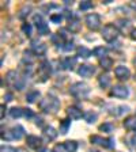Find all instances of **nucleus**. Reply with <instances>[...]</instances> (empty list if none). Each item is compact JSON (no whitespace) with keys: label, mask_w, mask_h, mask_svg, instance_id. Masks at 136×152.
I'll list each match as a JSON object with an SVG mask.
<instances>
[{"label":"nucleus","mask_w":136,"mask_h":152,"mask_svg":"<svg viewBox=\"0 0 136 152\" xmlns=\"http://www.w3.org/2000/svg\"><path fill=\"white\" fill-rule=\"evenodd\" d=\"M38 106L44 113H56L59 110V107H60V102L52 95H48V96H45L44 99L40 101Z\"/></svg>","instance_id":"1"},{"label":"nucleus","mask_w":136,"mask_h":152,"mask_svg":"<svg viewBox=\"0 0 136 152\" xmlns=\"http://www.w3.org/2000/svg\"><path fill=\"white\" fill-rule=\"evenodd\" d=\"M6 82L10 87H12V88H15V90H19V91L25 88V80H23V77L19 75V72H16V71H8V72H7Z\"/></svg>","instance_id":"2"},{"label":"nucleus","mask_w":136,"mask_h":152,"mask_svg":"<svg viewBox=\"0 0 136 152\" xmlns=\"http://www.w3.org/2000/svg\"><path fill=\"white\" fill-rule=\"evenodd\" d=\"M70 92L78 99H86L90 94V87L86 83L79 82V83H75V84L71 86Z\"/></svg>","instance_id":"3"},{"label":"nucleus","mask_w":136,"mask_h":152,"mask_svg":"<svg viewBox=\"0 0 136 152\" xmlns=\"http://www.w3.org/2000/svg\"><path fill=\"white\" fill-rule=\"evenodd\" d=\"M25 134V130H23V128L21 126V125H16V126H14L12 129L10 130H6V132L1 133V139L3 140H19L22 139V136Z\"/></svg>","instance_id":"4"},{"label":"nucleus","mask_w":136,"mask_h":152,"mask_svg":"<svg viewBox=\"0 0 136 152\" xmlns=\"http://www.w3.org/2000/svg\"><path fill=\"white\" fill-rule=\"evenodd\" d=\"M118 34H120V31H118L117 26H114V25H106L102 28V38L106 42L114 41L118 37Z\"/></svg>","instance_id":"5"},{"label":"nucleus","mask_w":136,"mask_h":152,"mask_svg":"<svg viewBox=\"0 0 136 152\" xmlns=\"http://www.w3.org/2000/svg\"><path fill=\"white\" fill-rule=\"evenodd\" d=\"M86 25L90 30L95 31V30H98L101 27V16L98 14H89V15L86 16Z\"/></svg>","instance_id":"6"},{"label":"nucleus","mask_w":136,"mask_h":152,"mask_svg":"<svg viewBox=\"0 0 136 152\" xmlns=\"http://www.w3.org/2000/svg\"><path fill=\"white\" fill-rule=\"evenodd\" d=\"M90 141L93 142V144H95V145H101V147H104V148H113L114 147V140L113 139H104V137H101V136H91L90 137Z\"/></svg>","instance_id":"7"},{"label":"nucleus","mask_w":136,"mask_h":152,"mask_svg":"<svg viewBox=\"0 0 136 152\" xmlns=\"http://www.w3.org/2000/svg\"><path fill=\"white\" fill-rule=\"evenodd\" d=\"M114 75H116V77L120 80H127L129 79V76H131V71L128 69L127 66H124V65H118L116 69H114Z\"/></svg>","instance_id":"8"},{"label":"nucleus","mask_w":136,"mask_h":152,"mask_svg":"<svg viewBox=\"0 0 136 152\" xmlns=\"http://www.w3.org/2000/svg\"><path fill=\"white\" fill-rule=\"evenodd\" d=\"M95 72V68L93 65H87V64H83V65L79 66V69H78V73H79V76H82V77H90V76H93Z\"/></svg>","instance_id":"9"},{"label":"nucleus","mask_w":136,"mask_h":152,"mask_svg":"<svg viewBox=\"0 0 136 152\" xmlns=\"http://www.w3.org/2000/svg\"><path fill=\"white\" fill-rule=\"evenodd\" d=\"M129 91H128L127 87H124V86H114L113 90H112V95H114L116 98H127Z\"/></svg>","instance_id":"10"},{"label":"nucleus","mask_w":136,"mask_h":152,"mask_svg":"<svg viewBox=\"0 0 136 152\" xmlns=\"http://www.w3.org/2000/svg\"><path fill=\"white\" fill-rule=\"evenodd\" d=\"M32 50H33V53L37 54V56H42V54H45V52H46V45L40 41H33Z\"/></svg>","instance_id":"11"},{"label":"nucleus","mask_w":136,"mask_h":152,"mask_svg":"<svg viewBox=\"0 0 136 152\" xmlns=\"http://www.w3.org/2000/svg\"><path fill=\"white\" fill-rule=\"evenodd\" d=\"M27 145L30 148L38 149V148H41V145H42V140L38 136H27Z\"/></svg>","instance_id":"12"},{"label":"nucleus","mask_w":136,"mask_h":152,"mask_svg":"<svg viewBox=\"0 0 136 152\" xmlns=\"http://www.w3.org/2000/svg\"><path fill=\"white\" fill-rule=\"evenodd\" d=\"M67 114H68L72 120H79L83 115L82 110H80L79 107H76V106H70V107L67 109Z\"/></svg>","instance_id":"13"},{"label":"nucleus","mask_w":136,"mask_h":152,"mask_svg":"<svg viewBox=\"0 0 136 152\" xmlns=\"http://www.w3.org/2000/svg\"><path fill=\"white\" fill-rule=\"evenodd\" d=\"M82 27V23L79 22L78 18H72L68 20V30H71V33H78Z\"/></svg>","instance_id":"14"},{"label":"nucleus","mask_w":136,"mask_h":152,"mask_svg":"<svg viewBox=\"0 0 136 152\" xmlns=\"http://www.w3.org/2000/svg\"><path fill=\"white\" fill-rule=\"evenodd\" d=\"M57 134H59V132H56V129H54L53 126H46L44 129V136L46 137V140H54L57 137Z\"/></svg>","instance_id":"15"},{"label":"nucleus","mask_w":136,"mask_h":152,"mask_svg":"<svg viewBox=\"0 0 136 152\" xmlns=\"http://www.w3.org/2000/svg\"><path fill=\"white\" fill-rule=\"evenodd\" d=\"M124 126L127 128L128 130H136V117H128L127 120L124 121Z\"/></svg>","instance_id":"16"},{"label":"nucleus","mask_w":136,"mask_h":152,"mask_svg":"<svg viewBox=\"0 0 136 152\" xmlns=\"http://www.w3.org/2000/svg\"><path fill=\"white\" fill-rule=\"evenodd\" d=\"M99 65L104 68V69H110L112 66H113V60H112L110 57H104L99 60Z\"/></svg>","instance_id":"17"},{"label":"nucleus","mask_w":136,"mask_h":152,"mask_svg":"<svg viewBox=\"0 0 136 152\" xmlns=\"http://www.w3.org/2000/svg\"><path fill=\"white\" fill-rule=\"evenodd\" d=\"M38 98H40V91H37V90H33V91L27 92V95H26V101L29 103H34L35 99Z\"/></svg>","instance_id":"18"},{"label":"nucleus","mask_w":136,"mask_h":152,"mask_svg":"<svg viewBox=\"0 0 136 152\" xmlns=\"http://www.w3.org/2000/svg\"><path fill=\"white\" fill-rule=\"evenodd\" d=\"M40 71H41V72H44L42 80H45V79H46V76H49V73H51V64L48 63V61H44V63L41 64V66H40Z\"/></svg>","instance_id":"19"},{"label":"nucleus","mask_w":136,"mask_h":152,"mask_svg":"<svg viewBox=\"0 0 136 152\" xmlns=\"http://www.w3.org/2000/svg\"><path fill=\"white\" fill-rule=\"evenodd\" d=\"M76 64V57H68L63 61V66L65 69H74V65Z\"/></svg>","instance_id":"20"},{"label":"nucleus","mask_w":136,"mask_h":152,"mask_svg":"<svg viewBox=\"0 0 136 152\" xmlns=\"http://www.w3.org/2000/svg\"><path fill=\"white\" fill-rule=\"evenodd\" d=\"M37 30H38V34L41 35H45V34H49V27H48V25L45 22H41V23H37Z\"/></svg>","instance_id":"21"},{"label":"nucleus","mask_w":136,"mask_h":152,"mask_svg":"<svg viewBox=\"0 0 136 152\" xmlns=\"http://www.w3.org/2000/svg\"><path fill=\"white\" fill-rule=\"evenodd\" d=\"M64 147H65L67 152H76V149H78V142L70 140V141L64 142Z\"/></svg>","instance_id":"22"},{"label":"nucleus","mask_w":136,"mask_h":152,"mask_svg":"<svg viewBox=\"0 0 136 152\" xmlns=\"http://www.w3.org/2000/svg\"><path fill=\"white\" fill-rule=\"evenodd\" d=\"M106 48L104 46H98V48H95L94 49V56H97L101 60V58H104V57H106Z\"/></svg>","instance_id":"23"},{"label":"nucleus","mask_w":136,"mask_h":152,"mask_svg":"<svg viewBox=\"0 0 136 152\" xmlns=\"http://www.w3.org/2000/svg\"><path fill=\"white\" fill-rule=\"evenodd\" d=\"M10 115H11L12 118L22 117V115H23V109H21V107H12V109H10Z\"/></svg>","instance_id":"24"},{"label":"nucleus","mask_w":136,"mask_h":152,"mask_svg":"<svg viewBox=\"0 0 136 152\" xmlns=\"http://www.w3.org/2000/svg\"><path fill=\"white\" fill-rule=\"evenodd\" d=\"M70 125H71L70 120H61L60 121V132L63 133V134H65V133L68 132V129H70Z\"/></svg>","instance_id":"25"},{"label":"nucleus","mask_w":136,"mask_h":152,"mask_svg":"<svg viewBox=\"0 0 136 152\" xmlns=\"http://www.w3.org/2000/svg\"><path fill=\"white\" fill-rule=\"evenodd\" d=\"M78 56L87 58V57L91 56V50H89V49L85 46H80V48H78Z\"/></svg>","instance_id":"26"},{"label":"nucleus","mask_w":136,"mask_h":152,"mask_svg":"<svg viewBox=\"0 0 136 152\" xmlns=\"http://www.w3.org/2000/svg\"><path fill=\"white\" fill-rule=\"evenodd\" d=\"M99 86H101V87H108L109 84H110V77H109V75H106V73H105V75H102V76H99Z\"/></svg>","instance_id":"27"},{"label":"nucleus","mask_w":136,"mask_h":152,"mask_svg":"<svg viewBox=\"0 0 136 152\" xmlns=\"http://www.w3.org/2000/svg\"><path fill=\"white\" fill-rule=\"evenodd\" d=\"M85 120L89 124L95 122V120H97V113H94V111H87V113H85Z\"/></svg>","instance_id":"28"},{"label":"nucleus","mask_w":136,"mask_h":152,"mask_svg":"<svg viewBox=\"0 0 136 152\" xmlns=\"http://www.w3.org/2000/svg\"><path fill=\"white\" fill-rule=\"evenodd\" d=\"M99 130L106 132V133H110V132H113V125H112V124H109V122L102 124L101 126H99Z\"/></svg>","instance_id":"29"},{"label":"nucleus","mask_w":136,"mask_h":152,"mask_svg":"<svg viewBox=\"0 0 136 152\" xmlns=\"http://www.w3.org/2000/svg\"><path fill=\"white\" fill-rule=\"evenodd\" d=\"M127 141H128V145H129L131 149H136V134H132L131 137H128Z\"/></svg>","instance_id":"30"},{"label":"nucleus","mask_w":136,"mask_h":152,"mask_svg":"<svg viewBox=\"0 0 136 152\" xmlns=\"http://www.w3.org/2000/svg\"><path fill=\"white\" fill-rule=\"evenodd\" d=\"M79 8L82 10V11L90 10V8H93V3H91V1H82V3L79 4Z\"/></svg>","instance_id":"31"},{"label":"nucleus","mask_w":136,"mask_h":152,"mask_svg":"<svg viewBox=\"0 0 136 152\" xmlns=\"http://www.w3.org/2000/svg\"><path fill=\"white\" fill-rule=\"evenodd\" d=\"M22 30L26 35H32V26H30V23H23Z\"/></svg>","instance_id":"32"},{"label":"nucleus","mask_w":136,"mask_h":152,"mask_svg":"<svg viewBox=\"0 0 136 152\" xmlns=\"http://www.w3.org/2000/svg\"><path fill=\"white\" fill-rule=\"evenodd\" d=\"M61 49H63V50H65V52L72 50V49H74V42H72V41L65 42V44H64L63 46H61Z\"/></svg>","instance_id":"33"},{"label":"nucleus","mask_w":136,"mask_h":152,"mask_svg":"<svg viewBox=\"0 0 136 152\" xmlns=\"http://www.w3.org/2000/svg\"><path fill=\"white\" fill-rule=\"evenodd\" d=\"M30 52H25V57H23V61L25 63H29V64H33L34 63V57H30Z\"/></svg>","instance_id":"34"},{"label":"nucleus","mask_w":136,"mask_h":152,"mask_svg":"<svg viewBox=\"0 0 136 152\" xmlns=\"http://www.w3.org/2000/svg\"><path fill=\"white\" fill-rule=\"evenodd\" d=\"M61 19H63V16H61L60 14H53V15H51V20L53 23H60Z\"/></svg>","instance_id":"35"},{"label":"nucleus","mask_w":136,"mask_h":152,"mask_svg":"<svg viewBox=\"0 0 136 152\" xmlns=\"http://www.w3.org/2000/svg\"><path fill=\"white\" fill-rule=\"evenodd\" d=\"M53 152H67V149L64 147V144H57V145H54Z\"/></svg>","instance_id":"36"},{"label":"nucleus","mask_w":136,"mask_h":152,"mask_svg":"<svg viewBox=\"0 0 136 152\" xmlns=\"http://www.w3.org/2000/svg\"><path fill=\"white\" fill-rule=\"evenodd\" d=\"M23 115L27 118H32V117H34V113H33L30 109H25V110H23Z\"/></svg>","instance_id":"37"},{"label":"nucleus","mask_w":136,"mask_h":152,"mask_svg":"<svg viewBox=\"0 0 136 152\" xmlns=\"http://www.w3.org/2000/svg\"><path fill=\"white\" fill-rule=\"evenodd\" d=\"M1 152H18V149L12 148V147H1Z\"/></svg>","instance_id":"38"},{"label":"nucleus","mask_w":136,"mask_h":152,"mask_svg":"<svg viewBox=\"0 0 136 152\" xmlns=\"http://www.w3.org/2000/svg\"><path fill=\"white\" fill-rule=\"evenodd\" d=\"M4 99H6V102H11L12 101V94H6L4 95Z\"/></svg>","instance_id":"39"},{"label":"nucleus","mask_w":136,"mask_h":152,"mask_svg":"<svg viewBox=\"0 0 136 152\" xmlns=\"http://www.w3.org/2000/svg\"><path fill=\"white\" fill-rule=\"evenodd\" d=\"M4 113H6V106L4 104H1V114H0V117L4 118Z\"/></svg>","instance_id":"40"},{"label":"nucleus","mask_w":136,"mask_h":152,"mask_svg":"<svg viewBox=\"0 0 136 152\" xmlns=\"http://www.w3.org/2000/svg\"><path fill=\"white\" fill-rule=\"evenodd\" d=\"M131 38H132L133 41H136V28H135V30H133L132 33H131Z\"/></svg>","instance_id":"41"},{"label":"nucleus","mask_w":136,"mask_h":152,"mask_svg":"<svg viewBox=\"0 0 136 152\" xmlns=\"http://www.w3.org/2000/svg\"><path fill=\"white\" fill-rule=\"evenodd\" d=\"M40 152H49V149H48V148H42Z\"/></svg>","instance_id":"42"},{"label":"nucleus","mask_w":136,"mask_h":152,"mask_svg":"<svg viewBox=\"0 0 136 152\" xmlns=\"http://www.w3.org/2000/svg\"><path fill=\"white\" fill-rule=\"evenodd\" d=\"M90 152H99V151H97V149H91Z\"/></svg>","instance_id":"43"},{"label":"nucleus","mask_w":136,"mask_h":152,"mask_svg":"<svg viewBox=\"0 0 136 152\" xmlns=\"http://www.w3.org/2000/svg\"><path fill=\"white\" fill-rule=\"evenodd\" d=\"M18 152H25V151H23V149H18Z\"/></svg>","instance_id":"44"},{"label":"nucleus","mask_w":136,"mask_h":152,"mask_svg":"<svg viewBox=\"0 0 136 152\" xmlns=\"http://www.w3.org/2000/svg\"><path fill=\"white\" fill-rule=\"evenodd\" d=\"M133 64H135V66H136V58H135V60H133Z\"/></svg>","instance_id":"45"}]
</instances>
